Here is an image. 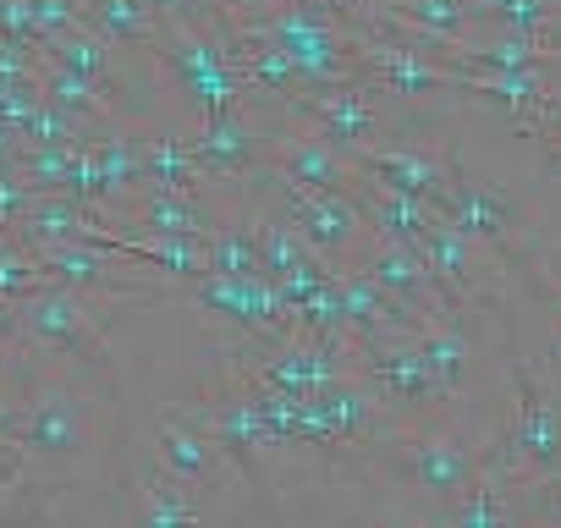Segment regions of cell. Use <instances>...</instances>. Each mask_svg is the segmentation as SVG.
Here are the masks:
<instances>
[{
    "mask_svg": "<svg viewBox=\"0 0 561 528\" xmlns=\"http://www.w3.org/2000/svg\"><path fill=\"white\" fill-rule=\"evenodd\" d=\"M364 215H369L375 237L413 242V248H419V242L430 237V226L440 220L435 204H424V198H413V193H397V187H386V182H375V187L364 193Z\"/></svg>",
    "mask_w": 561,
    "mask_h": 528,
    "instance_id": "9a60e30c",
    "label": "cell"
},
{
    "mask_svg": "<svg viewBox=\"0 0 561 528\" xmlns=\"http://www.w3.org/2000/svg\"><path fill=\"white\" fill-rule=\"evenodd\" d=\"M39 56H45V61H56V67H67V72H78V78H89V83H100L116 116H127V111H133V105L122 100V83H116V72H111V56H116V45H111L100 28H89V23H72V28L50 34V39L39 45Z\"/></svg>",
    "mask_w": 561,
    "mask_h": 528,
    "instance_id": "4fadbf2b",
    "label": "cell"
},
{
    "mask_svg": "<svg viewBox=\"0 0 561 528\" xmlns=\"http://www.w3.org/2000/svg\"><path fill=\"white\" fill-rule=\"evenodd\" d=\"M264 7H314V0H264Z\"/></svg>",
    "mask_w": 561,
    "mask_h": 528,
    "instance_id": "7402d4cb",
    "label": "cell"
},
{
    "mask_svg": "<svg viewBox=\"0 0 561 528\" xmlns=\"http://www.w3.org/2000/svg\"><path fill=\"white\" fill-rule=\"evenodd\" d=\"M83 23L100 28L116 50H144L154 34V7L149 0H83Z\"/></svg>",
    "mask_w": 561,
    "mask_h": 528,
    "instance_id": "e0dca14e",
    "label": "cell"
},
{
    "mask_svg": "<svg viewBox=\"0 0 561 528\" xmlns=\"http://www.w3.org/2000/svg\"><path fill=\"white\" fill-rule=\"evenodd\" d=\"M149 61L160 72V89L176 94V105L204 122V116H226L242 105V78H237V61L220 39L215 23L204 18H171V12H154V34H149Z\"/></svg>",
    "mask_w": 561,
    "mask_h": 528,
    "instance_id": "6da1fadb",
    "label": "cell"
},
{
    "mask_svg": "<svg viewBox=\"0 0 561 528\" xmlns=\"http://www.w3.org/2000/svg\"><path fill=\"white\" fill-rule=\"evenodd\" d=\"M39 94H45V105H56L61 116H72L83 133H89L94 122H111V116H116L100 83H89V78H78V72H67V67H56V61H45V56H39Z\"/></svg>",
    "mask_w": 561,
    "mask_h": 528,
    "instance_id": "2e32d148",
    "label": "cell"
},
{
    "mask_svg": "<svg viewBox=\"0 0 561 528\" xmlns=\"http://www.w3.org/2000/svg\"><path fill=\"white\" fill-rule=\"evenodd\" d=\"M419 248H424V259H430L435 282L446 287L451 309L462 314V325H468V314H495V309H501V298H506L501 271H495L501 259H495L490 248H479L468 231H457L451 220H435Z\"/></svg>",
    "mask_w": 561,
    "mask_h": 528,
    "instance_id": "52a82bcc",
    "label": "cell"
},
{
    "mask_svg": "<svg viewBox=\"0 0 561 528\" xmlns=\"http://www.w3.org/2000/svg\"><path fill=\"white\" fill-rule=\"evenodd\" d=\"M89 402L72 380L50 375L39 386H28V397L18 402L12 418V446L23 451V462H50V468H72L89 451Z\"/></svg>",
    "mask_w": 561,
    "mask_h": 528,
    "instance_id": "5b68a950",
    "label": "cell"
},
{
    "mask_svg": "<svg viewBox=\"0 0 561 528\" xmlns=\"http://www.w3.org/2000/svg\"><path fill=\"white\" fill-rule=\"evenodd\" d=\"M457 7H468V0H457Z\"/></svg>",
    "mask_w": 561,
    "mask_h": 528,
    "instance_id": "603a6c76",
    "label": "cell"
},
{
    "mask_svg": "<svg viewBox=\"0 0 561 528\" xmlns=\"http://www.w3.org/2000/svg\"><path fill=\"white\" fill-rule=\"evenodd\" d=\"M539 282H545V292H550V336L561 342V248H550V253L539 259Z\"/></svg>",
    "mask_w": 561,
    "mask_h": 528,
    "instance_id": "ac0fdd59",
    "label": "cell"
},
{
    "mask_svg": "<svg viewBox=\"0 0 561 528\" xmlns=\"http://www.w3.org/2000/svg\"><path fill=\"white\" fill-rule=\"evenodd\" d=\"M440 220H451V226L468 231L479 248H490L512 276H528V259H523L528 209L517 204V193L490 187V182L468 176L462 165H451V193H446V204H440Z\"/></svg>",
    "mask_w": 561,
    "mask_h": 528,
    "instance_id": "8992f818",
    "label": "cell"
},
{
    "mask_svg": "<svg viewBox=\"0 0 561 528\" xmlns=\"http://www.w3.org/2000/svg\"><path fill=\"white\" fill-rule=\"evenodd\" d=\"M270 187H275V198H280V215L293 220V231L309 242V253L325 264L331 276H336V271H353V264L364 259L375 226H369V215H364L358 198H347V193H320V187H298V182L280 176L275 165H270Z\"/></svg>",
    "mask_w": 561,
    "mask_h": 528,
    "instance_id": "277c9868",
    "label": "cell"
},
{
    "mask_svg": "<svg viewBox=\"0 0 561 528\" xmlns=\"http://www.w3.org/2000/svg\"><path fill=\"white\" fill-rule=\"evenodd\" d=\"M539 490H545V512H539V517H550V523H561V468H556V473H550V479H545Z\"/></svg>",
    "mask_w": 561,
    "mask_h": 528,
    "instance_id": "ffe728a7",
    "label": "cell"
},
{
    "mask_svg": "<svg viewBox=\"0 0 561 528\" xmlns=\"http://www.w3.org/2000/svg\"><path fill=\"white\" fill-rule=\"evenodd\" d=\"M375 182H386V187H397V193H413V198H424V204H446V193H451V160H440L435 149H424V144H391V138H375L369 149H358L353 154Z\"/></svg>",
    "mask_w": 561,
    "mask_h": 528,
    "instance_id": "7c38bea8",
    "label": "cell"
},
{
    "mask_svg": "<svg viewBox=\"0 0 561 528\" xmlns=\"http://www.w3.org/2000/svg\"><path fill=\"white\" fill-rule=\"evenodd\" d=\"M187 144H193L204 182H242V176L270 165V127L242 105L226 111V116H204Z\"/></svg>",
    "mask_w": 561,
    "mask_h": 528,
    "instance_id": "30bf717a",
    "label": "cell"
},
{
    "mask_svg": "<svg viewBox=\"0 0 561 528\" xmlns=\"http://www.w3.org/2000/svg\"><path fill=\"white\" fill-rule=\"evenodd\" d=\"M506 386H512V418L490 451V468L528 495L561 468V380L528 358H512Z\"/></svg>",
    "mask_w": 561,
    "mask_h": 528,
    "instance_id": "7a4b0ae2",
    "label": "cell"
},
{
    "mask_svg": "<svg viewBox=\"0 0 561 528\" xmlns=\"http://www.w3.org/2000/svg\"><path fill=\"white\" fill-rule=\"evenodd\" d=\"M353 271H364L375 287H386L419 325H462V314L451 309V298H446V287L435 282V271H430V259H424V248H413V242H391V237H369V248H364V259L353 264Z\"/></svg>",
    "mask_w": 561,
    "mask_h": 528,
    "instance_id": "ba28073f",
    "label": "cell"
},
{
    "mask_svg": "<svg viewBox=\"0 0 561 528\" xmlns=\"http://www.w3.org/2000/svg\"><path fill=\"white\" fill-rule=\"evenodd\" d=\"M154 462H160L165 473H176L182 484L204 490V495H215L220 484L237 479L231 457H226V451L209 440V429L193 424L187 413H160V418H154Z\"/></svg>",
    "mask_w": 561,
    "mask_h": 528,
    "instance_id": "8fae6325",
    "label": "cell"
},
{
    "mask_svg": "<svg viewBox=\"0 0 561 528\" xmlns=\"http://www.w3.org/2000/svg\"><path fill=\"white\" fill-rule=\"evenodd\" d=\"M380 100H386V94H380L369 78H358V83H336V89H309V94H298L293 116L309 122L314 133H325L336 149L358 154V149H369L375 138H386Z\"/></svg>",
    "mask_w": 561,
    "mask_h": 528,
    "instance_id": "9c48e42d",
    "label": "cell"
},
{
    "mask_svg": "<svg viewBox=\"0 0 561 528\" xmlns=\"http://www.w3.org/2000/svg\"><path fill=\"white\" fill-rule=\"evenodd\" d=\"M7 309H12V325H18L23 347H34V353H45V358H72V364H78L83 375H94V380H116L111 336H105V325H100V314H94V298L45 282V287L23 292V298L7 303Z\"/></svg>",
    "mask_w": 561,
    "mask_h": 528,
    "instance_id": "3957f363",
    "label": "cell"
},
{
    "mask_svg": "<svg viewBox=\"0 0 561 528\" xmlns=\"http://www.w3.org/2000/svg\"><path fill=\"white\" fill-rule=\"evenodd\" d=\"M550 45H561V7H556V18H550V34H545Z\"/></svg>",
    "mask_w": 561,
    "mask_h": 528,
    "instance_id": "44dd1931",
    "label": "cell"
},
{
    "mask_svg": "<svg viewBox=\"0 0 561 528\" xmlns=\"http://www.w3.org/2000/svg\"><path fill=\"white\" fill-rule=\"evenodd\" d=\"M18 154H23V133L12 122H0V165H18Z\"/></svg>",
    "mask_w": 561,
    "mask_h": 528,
    "instance_id": "d6986e66",
    "label": "cell"
},
{
    "mask_svg": "<svg viewBox=\"0 0 561 528\" xmlns=\"http://www.w3.org/2000/svg\"><path fill=\"white\" fill-rule=\"evenodd\" d=\"M133 517L149 523V528H176V523H204L209 506H204V490L182 484L176 473H165V468L154 462V468H144V479H138V506H133Z\"/></svg>",
    "mask_w": 561,
    "mask_h": 528,
    "instance_id": "5bb4252c",
    "label": "cell"
},
{
    "mask_svg": "<svg viewBox=\"0 0 561 528\" xmlns=\"http://www.w3.org/2000/svg\"><path fill=\"white\" fill-rule=\"evenodd\" d=\"M149 7H154V0H149Z\"/></svg>",
    "mask_w": 561,
    "mask_h": 528,
    "instance_id": "cb8c5ba5",
    "label": "cell"
}]
</instances>
